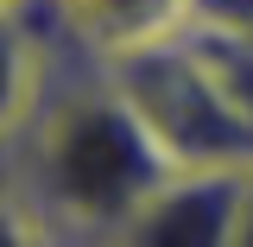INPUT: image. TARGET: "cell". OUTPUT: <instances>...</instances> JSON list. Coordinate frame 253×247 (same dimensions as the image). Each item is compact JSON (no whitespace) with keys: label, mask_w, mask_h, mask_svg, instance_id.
I'll list each match as a JSON object with an SVG mask.
<instances>
[{"label":"cell","mask_w":253,"mask_h":247,"mask_svg":"<svg viewBox=\"0 0 253 247\" xmlns=\"http://www.w3.org/2000/svg\"><path fill=\"white\" fill-rule=\"evenodd\" d=\"M101 70L114 76L126 108L146 121L171 171H247L253 165V121L228 101V89L209 76V63L196 57L184 32L146 51L108 57Z\"/></svg>","instance_id":"cell-2"},{"label":"cell","mask_w":253,"mask_h":247,"mask_svg":"<svg viewBox=\"0 0 253 247\" xmlns=\"http://www.w3.org/2000/svg\"><path fill=\"white\" fill-rule=\"evenodd\" d=\"M0 13H32V0H0ZM38 19V13H32Z\"/></svg>","instance_id":"cell-9"},{"label":"cell","mask_w":253,"mask_h":247,"mask_svg":"<svg viewBox=\"0 0 253 247\" xmlns=\"http://www.w3.org/2000/svg\"><path fill=\"white\" fill-rule=\"evenodd\" d=\"M234 247H253V165H247V190H241V235Z\"/></svg>","instance_id":"cell-8"},{"label":"cell","mask_w":253,"mask_h":247,"mask_svg":"<svg viewBox=\"0 0 253 247\" xmlns=\"http://www.w3.org/2000/svg\"><path fill=\"white\" fill-rule=\"evenodd\" d=\"M247 171H171L133 216L126 241L139 247H234Z\"/></svg>","instance_id":"cell-3"},{"label":"cell","mask_w":253,"mask_h":247,"mask_svg":"<svg viewBox=\"0 0 253 247\" xmlns=\"http://www.w3.org/2000/svg\"><path fill=\"white\" fill-rule=\"evenodd\" d=\"M51 83V32L32 13H0V140H19Z\"/></svg>","instance_id":"cell-5"},{"label":"cell","mask_w":253,"mask_h":247,"mask_svg":"<svg viewBox=\"0 0 253 247\" xmlns=\"http://www.w3.org/2000/svg\"><path fill=\"white\" fill-rule=\"evenodd\" d=\"M190 26H215V32H253V0H190Z\"/></svg>","instance_id":"cell-7"},{"label":"cell","mask_w":253,"mask_h":247,"mask_svg":"<svg viewBox=\"0 0 253 247\" xmlns=\"http://www.w3.org/2000/svg\"><path fill=\"white\" fill-rule=\"evenodd\" d=\"M38 26L63 38L70 57H126L190 26V0H44Z\"/></svg>","instance_id":"cell-4"},{"label":"cell","mask_w":253,"mask_h":247,"mask_svg":"<svg viewBox=\"0 0 253 247\" xmlns=\"http://www.w3.org/2000/svg\"><path fill=\"white\" fill-rule=\"evenodd\" d=\"M184 38L196 45V57L209 63L228 101L253 121V32H215V26H184Z\"/></svg>","instance_id":"cell-6"},{"label":"cell","mask_w":253,"mask_h":247,"mask_svg":"<svg viewBox=\"0 0 253 247\" xmlns=\"http://www.w3.org/2000/svg\"><path fill=\"white\" fill-rule=\"evenodd\" d=\"M165 178L171 158L126 108L114 76L95 57H76L70 76L51 63V83L19 133V190L38 241H126Z\"/></svg>","instance_id":"cell-1"}]
</instances>
